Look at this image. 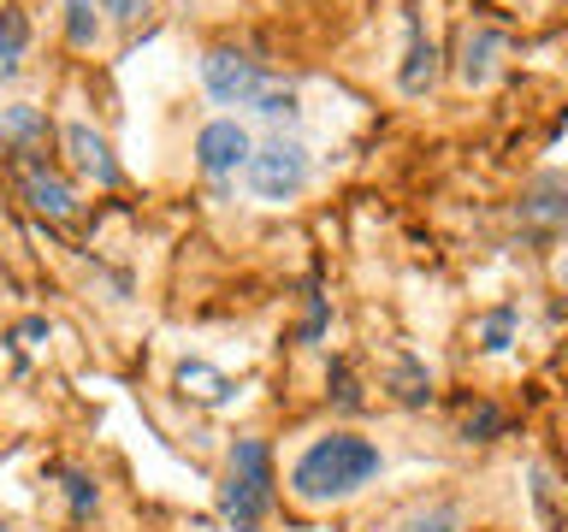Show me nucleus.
<instances>
[{
	"mask_svg": "<svg viewBox=\"0 0 568 532\" xmlns=\"http://www.w3.org/2000/svg\"><path fill=\"white\" fill-rule=\"evenodd\" d=\"M515 337H521V308H515V301H497V308H486L474 319V349L479 355H509Z\"/></svg>",
	"mask_w": 568,
	"mask_h": 532,
	"instance_id": "obj_18",
	"label": "nucleus"
},
{
	"mask_svg": "<svg viewBox=\"0 0 568 532\" xmlns=\"http://www.w3.org/2000/svg\"><path fill=\"white\" fill-rule=\"evenodd\" d=\"M48 131H53V124H48V113L36 101H7V106H0V149H7L12 160L36 154L48 142Z\"/></svg>",
	"mask_w": 568,
	"mask_h": 532,
	"instance_id": "obj_12",
	"label": "nucleus"
},
{
	"mask_svg": "<svg viewBox=\"0 0 568 532\" xmlns=\"http://www.w3.org/2000/svg\"><path fill=\"white\" fill-rule=\"evenodd\" d=\"M326 326H332V301L320 296V290H308V301H302V326H296V344H320V337H326Z\"/></svg>",
	"mask_w": 568,
	"mask_h": 532,
	"instance_id": "obj_23",
	"label": "nucleus"
},
{
	"mask_svg": "<svg viewBox=\"0 0 568 532\" xmlns=\"http://www.w3.org/2000/svg\"><path fill=\"white\" fill-rule=\"evenodd\" d=\"M515 231L532 248H550L557 237H568V172H539L515 202Z\"/></svg>",
	"mask_w": 568,
	"mask_h": 532,
	"instance_id": "obj_7",
	"label": "nucleus"
},
{
	"mask_svg": "<svg viewBox=\"0 0 568 532\" xmlns=\"http://www.w3.org/2000/svg\"><path fill=\"white\" fill-rule=\"evenodd\" d=\"M326 402L337 408V415H362L367 397H362V379H355V367L337 355V361L326 367Z\"/></svg>",
	"mask_w": 568,
	"mask_h": 532,
	"instance_id": "obj_22",
	"label": "nucleus"
},
{
	"mask_svg": "<svg viewBox=\"0 0 568 532\" xmlns=\"http://www.w3.org/2000/svg\"><path fill=\"white\" fill-rule=\"evenodd\" d=\"M261 124H273V131H302V95H296V83H284V78H273L261 89V101L248 106Z\"/></svg>",
	"mask_w": 568,
	"mask_h": 532,
	"instance_id": "obj_21",
	"label": "nucleus"
},
{
	"mask_svg": "<svg viewBox=\"0 0 568 532\" xmlns=\"http://www.w3.org/2000/svg\"><path fill=\"white\" fill-rule=\"evenodd\" d=\"M255 131H248V119H237V113H220V119H202L195 124V142H190V154H195V172L213 184V195H231V184L243 177V166H248V154H255Z\"/></svg>",
	"mask_w": 568,
	"mask_h": 532,
	"instance_id": "obj_5",
	"label": "nucleus"
},
{
	"mask_svg": "<svg viewBox=\"0 0 568 532\" xmlns=\"http://www.w3.org/2000/svg\"><path fill=\"white\" fill-rule=\"evenodd\" d=\"M195 78H202V95L213 106H225V113H248V106L261 101V89L273 83V65L261 60V53H248L237 42H207L202 60H195Z\"/></svg>",
	"mask_w": 568,
	"mask_h": 532,
	"instance_id": "obj_4",
	"label": "nucleus"
},
{
	"mask_svg": "<svg viewBox=\"0 0 568 532\" xmlns=\"http://www.w3.org/2000/svg\"><path fill=\"white\" fill-rule=\"evenodd\" d=\"M308 184H314L308 142L296 131H266L255 142V154H248V166H243V190L255 195L261 207H291L308 195Z\"/></svg>",
	"mask_w": 568,
	"mask_h": 532,
	"instance_id": "obj_3",
	"label": "nucleus"
},
{
	"mask_svg": "<svg viewBox=\"0 0 568 532\" xmlns=\"http://www.w3.org/2000/svg\"><path fill=\"white\" fill-rule=\"evenodd\" d=\"M504 53H509V35L491 30V24H468L462 30V48H456V78L468 89H486L497 71H504Z\"/></svg>",
	"mask_w": 568,
	"mask_h": 532,
	"instance_id": "obj_9",
	"label": "nucleus"
},
{
	"mask_svg": "<svg viewBox=\"0 0 568 532\" xmlns=\"http://www.w3.org/2000/svg\"><path fill=\"white\" fill-rule=\"evenodd\" d=\"M0 532H12V521H0Z\"/></svg>",
	"mask_w": 568,
	"mask_h": 532,
	"instance_id": "obj_25",
	"label": "nucleus"
},
{
	"mask_svg": "<svg viewBox=\"0 0 568 532\" xmlns=\"http://www.w3.org/2000/svg\"><path fill=\"white\" fill-rule=\"evenodd\" d=\"M18 166V195H24V207L36 213V219H48V225H71L78 219V184H71V177L60 172V160L53 154H18L12 160Z\"/></svg>",
	"mask_w": 568,
	"mask_h": 532,
	"instance_id": "obj_6",
	"label": "nucleus"
},
{
	"mask_svg": "<svg viewBox=\"0 0 568 532\" xmlns=\"http://www.w3.org/2000/svg\"><path fill=\"white\" fill-rule=\"evenodd\" d=\"M527 497L545 532H568V485H557V473L545 461H527Z\"/></svg>",
	"mask_w": 568,
	"mask_h": 532,
	"instance_id": "obj_15",
	"label": "nucleus"
},
{
	"mask_svg": "<svg viewBox=\"0 0 568 532\" xmlns=\"http://www.w3.org/2000/svg\"><path fill=\"white\" fill-rule=\"evenodd\" d=\"M213 503H220V521L231 532H266V514L278 509V456H273V443L255 438V432L231 438Z\"/></svg>",
	"mask_w": 568,
	"mask_h": 532,
	"instance_id": "obj_2",
	"label": "nucleus"
},
{
	"mask_svg": "<svg viewBox=\"0 0 568 532\" xmlns=\"http://www.w3.org/2000/svg\"><path fill=\"white\" fill-rule=\"evenodd\" d=\"M515 432V420H509V408L504 402H491V397H479L462 408V426H456V438L462 443H497V438H509Z\"/></svg>",
	"mask_w": 568,
	"mask_h": 532,
	"instance_id": "obj_19",
	"label": "nucleus"
},
{
	"mask_svg": "<svg viewBox=\"0 0 568 532\" xmlns=\"http://www.w3.org/2000/svg\"><path fill=\"white\" fill-rule=\"evenodd\" d=\"M60 35L71 53H95L101 42V0H60Z\"/></svg>",
	"mask_w": 568,
	"mask_h": 532,
	"instance_id": "obj_20",
	"label": "nucleus"
},
{
	"mask_svg": "<svg viewBox=\"0 0 568 532\" xmlns=\"http://www.w3.org/2000/svg\"><path fill=\"white\" fill-rule=\"evenodd\" d=\"M48 479H53V491H60L71 526H89L101 514V479L89 473V468H78V461H53Z\"/></svg>",
	"mask_w": 568,
	"mask_h": 532,
	"instance_id": "obj_10",
	"label": "nucleus"
},
{
	"mask_svg": "<svg viewBox=\"0 0 568 532\" xmlns=\"http://www.w3.org/2000/svg\"><path fill=\"white\" fill-rule=\"evenodd\" d=\"M172 385L184 390V397H195V402H207V408H225L231 397H237V385L225 379L220 367H207L202 355H184V361L172 367Z\"/></svg>",
	"mask_w": 568,
	"mask_h": 532,
	"instance_id": "obj_14",
	"label": "nucleus"
},
{
	"mask_svg": "<svg viewBox=\"0 0 568 532\" xmlns=\"http://www.w3.org/2000/svg\"><path fill=\"white\" fill-rule=\"evenodd\" d=\"M60 149H65L71 172H78L83 184H95V190H119L124 184V166H119L113 142H106L89 119H65L60 124Z\"/></svg>",
	"mask_w": 568,
	"mask_h": 532,
	"instance_id": "obj_8",
	"label": "nucleus"
},
{
	"mask_svg": "<svg viewBox=\"0 0 568 532\" xmlns=\"http://www.w3.org/2000/svg\"><path fill=\"white\" fill-rule=\"evenodd\" d=\"M385 479V450L355 426H326L314 432L284 468V491L296 509H344L367 485Z\"/></svg>",
	"mask_w": 568,
	"mask_h": 532,
	"instance_id": "obj_1",
	"label": "nucleus"
},
{
	"mask_svg": "<svg viewBox=\"0 0 568 532\" xmlns=\"http://www.w3.org/2000/svg\"><path fill=\"white\" fill-rule=\"evenodd\" d=\"M462 526H468V509L456 497H420L403 514H390L379 532H462Z\"/></svg>",
	"mask_w": 568,
	"mask_h": 532,
	"instance_id": "obj_11",
	"label": "nucleus"
},
{
	"mask_svg": "<svg viewBox=\"0 0 568 532\" xmlns=\"http://www.w3.org/2000/svg\"><path fill=\"white\" fill-rule=\"evenodd\" d=\"M385 397L397 402V408H426V402H433V372H426L415 355H390Z\"/></svg>",
	"mask_w": 568,
	"mask_h": 532,
	"instance_id": "obj_17",
	"label": "nucleus"
},
{
	"mask_svg": "<svg viewBox=\"0 0 568 532\" xmlns=\"http://www.w3.org/2000/svg\"><path fill=\"white\" fill-rule=\"evenodd\" d=\"M154 12V0H101V18H113L119 30H131V24H142V18Z\"/></svg>",
	"mask_w": 568,
	"mask_h": 532,
	"instance_id": "obj_24",
	"label": "nucleus"
},
{
	"mask_svg": "<svg viewBox=\"0 0 568 532\" xmlns=\"http://www.w3.org/2000/svg\"><path fill=\"white\" fill-rule=\"evenodd\" d=\"M30 60V12L24 7H0V83H18Z\"/></svg>",
	"mask_w": 568,
	"mask_h": 532,
	"instance_id": "obj_16",
	"label": "nucleus"
},
{
	"mask_svg": "<svg viewBox=\"0 0 568 532\" xmlns=\"http://www.w3.org/2000/svg\"><path fill=\"white\" fill-rule=\"evenodd\" d=\"M397 89H403L408 101H420V95H433V89H438V42L420 24L408 30V53H403V65H397Z\"/></svg>",
	"mask_w": 568,
	"mask_h": 532,
	"instance_id": "obj_13",
	"label": "nucleus"
}]
</instances>
